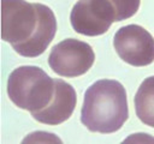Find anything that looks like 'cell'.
Returning <instances> with one entry per match:
<instances>
[{"label": "cell", "instance_id": "obj_5", "mask_svg": "<svg viewBox=\"0 0 154 144\" xmlns=\"http://www.w3.org/2000/svg\"><path fill=\"white\" fill-rule=\"evenodd\" d=\"M113 46L119 58L132 66H147L154 61V38L137 24H129L114 34Z\"/></svg>", "mask_w": 154, "mask_h": 144}, {"label": "cell", "instance_id": "obj_9", "mask_svg": "<svg viewBox=\"0 0 154 144\" xmlns=\"http://www.w3.org/2000/svg\"><path fill=\"white\" fill-rule=\"evenodd\" d=\"M114 7L116 22H122L132 17L140 8L141 0H109Z\"/></svg>", "mask_w": 154, "mask_h": 144}, {"label": "cell", "instance_id": "obj_2", "mask_svg": "<svg viewBox=\"0 0 154 144\" xmlns=\"http://www.w3.org/2000/svg\"><path fill=\"white\" fill-rule=\"evenodd\" d=\"M129 118L125 88L114 79H100L84 92L81 121L91 132L113 133Z\"/></svg>", "mask_w": 154, "mask_h": 144}, {"label": "cell", "instance_id": "obj_7", "mask_svg": "<svg viewBox=\"0 0 154 144\" xmlns=\"http://www.w3.org/2000/svg\"><path fill=\"white\" fill-rule=\"evenodd\" d=\"M55 91L52 101L43 109L32 113V118L46 125H59L66 121L73 113L77 96L73 86L60 78L54 79Z\"/></svg>", "mask_w": 154, "mask_h": 144}, {"label": "cell", "instance_id": "obj_1", "mask_svg": "<svg viewBox=\"0 0 154 144\" xmlns=\"http://www.w3.org/2000/svg\"><path fill=\"white\" fill-rule=\"evenodd\" d=\"M1 38L22 56L41 55L57 32L53 11L43 4L25 0H1Z\"/></svg>", "mask_w": 154, "mask_h": 144}, {"label": "cell", "instance_id": "obj_6", "mask_svg": "<svg viewBox=\"0 0 154 144\" xmlns=\"http://www.w3.org/2000/svg\"><path fill=\"white\" fill-rule=\"evenodd\" d=\"M70 22L76 32L99 36L116 22L114 7L109 0H78L71 10Z\"/></svg>", "mask_w": 154, "mask_h": 144}, {"label": "cell", "instance_id": "obj_4", "mask_svg": "<svg viewBox=\"0 0 154 144\" xmlns=\"http://www.w3.org/2000/svg\"><path fill=\"white\" fill-rule=\"evenodd\" d=\"M95 61L90 44L77 38H66L57 43L48 56L53 72L61 77H79L89 71Z\"/></svg>", "mask_w": 154, "mask_h": 144}, {"label": "cell", "instance_id": "obj_3", "mask_svg": "<svg viewBox=\"0 0 154 144\" xmlns=\"http://www.w3.org/2000/svg\"><path fill=\"white\" fill-rule=\"evenodd\" d=\"M55 91L54 79L37 66H19L7 80V95L18 108L36 113L52 101Z\"/></svg>", "mask_w": 154, "mask_h": 144}, {"label": "cell", "instance_id": "obj_8", "mask_svg": "<svg viewBox=\"0 0 154 144\" xmlns=\"http://www.w3.org/2000/svg\"><path fill=\"white\" fill-rule=\"evenodd\" d=\"M134 101L137 118L144 125L154 127V76L141 83Z\"/></svg>", "mask_w": 154, "mask_h": 144}]
</instances>
